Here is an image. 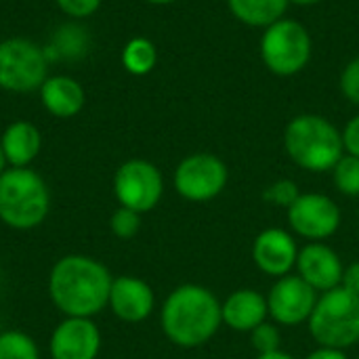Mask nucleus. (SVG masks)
Returning <instances> with one entry per match:
<instances>
[{
  "label": "nucleus",
  "instance_id": "5",
  "mask_svg": "<svg viewBox=\"0 0 359 359\" xmlns=\"http://www.w3.org/2000/svg\"><path fill=\"white\" fill-rule=\"evenodd\" d=\"M307 324L318 347H332L345 351L358 345L359 297L341 286L320 294Z\"/></svg>",
  "mask_w": 359,
  "mask_h": 359
},
{
  "label": "nucleus",
  "instance_id": "12",
  "mask_svg": "<svg viewBox=\"0 0 359 359\" xmlns=\"http://www.w3.org/2000/svg\"><path fill=\"white\" fill-rule=\"evenodd\" d=\"M50 359H97L101 351V332L93 318L61 320L48 343Z\"/></svg>",
  "mask_w": 359,
  "mask_h": 359
},
{
  "label": "nucleus",
  "instance_id": "1",
  "mask_svg": "<svg viewBox=\"0 0 359 359\" xmlns=\"http://www.w3.org/2000/svg\"><path fill=\"white\" fill-rule=\"evenodd\" d=\"M114 276L88 255H65L48 273V297L65 318H95L107 307Z\"/></svg>",
  "mask_w": 359,
  "mask_h": 359
},
{
  "label": "nucleus",
  "instance_id": "16",
  "mask_svg": "<svg viewBox=\"0 0 359 359\" xmlns=\"http://www.w3.org/2000/svg\"><path fill=\"white\" fill-rule=\"evenodd\" d=\"M221 318L223 326L233 332H252L259 324L267 322V297H263L255 288H240L233 290L221 303Z\"/></svg>",
  "mask_w": 359,
  "mask_h": 359
},
{
  "label": "nucleus",
  "instance_id": "35",
  "mask_svg": "<svg viewBox=\"0 0 359 359\" xmlns=\"http://www.w3.org/2000/svg\"><path fill=\"white\" fill-rule=\"evenodd\" d=\"M145 2H149V4H170L175 0H145Z\"/></svg>",
  "mask_w": 359,
  "mask_h": 359
},
{
  "label": "nucleus",
  "instance_id": "11",
  "mask_svg": "<svg viewBox=\"0 0 359 359\" xmlns=\"http://www.w3.org/2000/svg\"><path fill=\"white\" fill-rule=\"evenodd\" d=\"M318 303V292L297 273L278 278L267 294L269 318L278 326H301L309 322Z\"/></svg>",
  "mask_w": 359,
  "mask_h": 359
},
{
  "label": "nucleus",
  "instance_id": "13",
  "mask_svg": "<svg viewBox=\"0 0 359 359\" xmlns=\"http://www.w3.org/2000/svg\"><path fill=\"white\" fill-rule=\"evenodd\" d=\"M299 246L290 231L280 227H269L261 231L252 242V263L259 271L269 278H284L290 276L297 267Z\"/></svg>",
  "mask_w": 359,
  "mask_h": 359
},
{
  "label": "nucleus",
  "instance_id": "18",
  "mask_svg": "<svg viewBox=\"0 0 359 359\" xmlns=\"http://www.w3.org/2000/svg\"><path fill=\"white\" fill-rule=\"evenodd\" d=\"M0 145L8 166L27 168L42 149V135L32 122L17 120L4 128L0 137Z\"/></svg>",
  "mask_w": 359,
  "mask_h": 359
},
{
  "label": "nucleus",
  "instance_id": "14",
  "mask_svg": "<svg viewBox=\"0 0 359 359\" xmlns=\"http://www.w3.org/2000/svg\"><path fill=\"white\" fill-rule=\"evenodd\" d=\"M297 276H301L316 292H328L341 286L343 261L334 248L324 242H309L299 250Z\"/></svg>",
  "mask_w": 359,
  "mask_h": 359
},
{
  "label": "nucleus",
  "instance_id": "10",
  "mask_svg": "<svg viewBox=\"0 0 359 359\" xmlns=\"http://www.w3.org/2000/svg\"><path fill=\"white\" fill-rule=\"evenodd\" d=\"M292 233L307 242H324L332 238L341 227V208L326 194H301L297 202L286 210Z\"/></svg>",
  "mask_w": 359,
  "mask_h": 359
},
{
  "label": "nucleus",
  "instance_id": "9",
  "mask_svg": "<svg viewBox=\"0 0 359 359\" xmlns=\"http://www.w3.org/2000/svg\"><path fill=\"white\" fill-rule=\"evenodd\" d=\"M164 194V179L160 168L143 158L126 160L114 175V196L120 206L139 215L154 210Z\"/></svg>",
  "mask_w": 359,
  "mask_h": 359
},
{
  "label": "nucleus",
  "instance_id": "25",
  "mask_svg": "<svg viewBox=\"0 0 359 359\" xmlns=\"http://www.w3.org/2000/svg\"><path fill=\"white\" fill-rule=\"evenodd\" d=\"M250 334V345L257 351V355H265V353H273L280 351V343H282V334L280 328L276 326V322H263L259 324Z\"/></svg>",
  "mask_w": 359,
  "mask_h": 359
},
{
  "label": "nucleus",
  "instance_id": "20",
  "mask_svg": "<svg viewBox=\"0 0 359 359\" xmlns=\"http://www.w3.org/2000/svg\"><path fill=\"white\" fill-rule=\"evenodd\" d=\"M90 48V38L82 25L76 23H65L57 27L53 42L46 50L48 61L50 59H80L88 53Z\"/></svg>",
  "mask_w": 359,
  "mask_h": 359
},
{
  "label": "nucleus",
  "instance_id": "7",
  "mask_svg": "<svg viewBox=\"0 0 359 359\" xmlns=\"http://www.w3.org/2000/svg\"><path fill=\"white\" fill-rule=\"evenodd\" d=\"M48 78V57L42 46L25 38L0 42V88L8 93L40 90Z\"/></svg>",
  "mask_w": 359,
  "mask_h": 359
},
{
  "label": "nucleus",
  "instance_id": "4",
  "mask_svg": "<svg viewBox=\"0 0 359 359\" xmlns=\"http://www.w3.org/2000/svg\"><path fill=\"white\" fill-rule=\"evenodd\" d=\"M50 210V191L44 179L27 168H6L0 175V221L17 231L44 223Z\"/></svg>",
  "mask_w": 359,
  "mask_h": 359
},
{
  "label": "nucleus",
  "instance_id": "3",
  "mask_svg": "<svg viewBox=\"0 0 359 359\" xmlns=\"http://www.w3.org/2000/svg\"><path fill=\"white\" fill-rule=\"evenodd\" d=\"M284 149L303 170L326 172L345 156L343 133L320 114H301L286 124Z\"/></svg>",
  "mask_w": 359,
  "mask_h": 359
},
{
  "label": "nucleus",
  "instance_id": "27",
  "mask_svg": "<svg viewBox=\"0 0 359 359\" xmlns=\"http://www.w3.org/2000/svg\"><path fill=\"white\" fill-rule=\"evenodd\" d=\"M341 93L353 105H359V57L351 59L341 72Z\"/></svg>",
  "mask_w": 359,
  "mask_h": 359
},
{
  "label": "nucleus",
  "instance_id": "21",
  "mask_svg": "<svg viewBox=\"0 0 359 359\" xmlns=\"http://www.w3.org/2000/svg\"><path fill=\"white\" fill-rule=\"evenodd\" d=\"M158 63V48L147 38H133L122 50V65L133 76L149 74Z\"/></svg>",
  "mask_w": 359,
  "mask_h": 359
},
{
  "label": "nucleus",
  "instance_id": "29",
  "mask_svg": "<svg viewBox=\"0 0 359 359\" xmlns=\"http://www.w3.org/2000/svg\"><path fill=\"white\" fill-rule=\"evenodd\" d=\"M343 145L349 156L359 158V116L351 118L343 128Z\"/></svg>",
  "mask_w": 359,
  "mask_h": 359
},
{
  "label": "nucleus",
  "instance_id": "30",
  "mask_svg": "<svg viewBox=\"0 0 359 359\" xmlns=\"http://www.w3.org/2000/svg\"><path fill=\"white\" fill-rule=\"evenodd\" d=\"M341 288H345V290H349V292H353V294L359 297V261L345 267L343 280H341Z\"/></svg>",
  "mask_w": 359,
  "mask_h": 359
},
{
  "label": "nucleus",
  "instance_id": "22",
  "mask_svg": "<svg viewBox=\"0 0 359 359\" xmlns=\"http://www.w3.org/2000/svg\"><path fill=\"white\" fill-rule=\"evenodd\" d=\"M0 359H40V349L29 334L4 330L0 334Z\"/></svg>",
  "mask_w": 359,
  "mask_h": 359
},
{
  "label": "nucleus",
  "instance_id": "15",
  "mask_svg": "<svg viewBox=\"0 0 359 359\" xmlns=\"http://www.w3.org/2000/svg\"><path fill=\"white\" fill-rule=\"evenodd\" d=\"M107 307L118 320L126 324H139L154 313L156 294L145 280L135 276H118L111 282Z\"/></svg>",
  "mask_w": 359,
  "mask_h": 359
},
{
  "label": "nucleus",
  "instance_id": "24",
  "mask_svg": "<svg viewBox=\"0 0 359 359\" xmlns=\"http://www.w3.org/2000/svg\"><path fill=\"white\" fill-rule=\"evenodd\" d=\"M299 196H301L299 185L292 179H278L271 185H267L265 191H263V200L267 204L280 206V208H286V210L297 202Z\"/></svg>",
  "mask_w": 359,
  "mask_h": 359
},
{
  "label": "nucleus",
  "instance_id": "19",
  "mask_svg": "<svg viewBox=\"0 0 359 359\" xmlns=\"http://www.w3.org/2000/svg\"><path fill=\"white\" fill-rule=\"evenodd\" d=\"M288 0H227L229 13L248 27H269L284 19Z\"/></svg>",
  "mask_w": 359,
  "mask_h": 359
},
{
  "label": "nucleus",
  "instance_id": "8",
  "mask_svg": "<svg viewBox=\"0 0 359 359\" xmlns=\"http://www.w3.org/2000/svg\"><path fill=\"white\" fill-rule=\"evenodd\" d=\"M229 181L227 164L215 154H191L183 158L172 175L175 191L187 202H210L219 198Z\"/></svg>",
  "mask_w": 359,
  "mask_h": 359
},
{
  "label": "nucleus",
  "instance_id": "2",
  "mask_svg": "<svg viewBox=\"0 0 359 359\" xmlns=\"http://www.w3.org/2000/svg\"><path fill=\"white\" fill-rule=\"evenodd\" d=\"M160 326L172 345L181 349H198L223 326L221 301L206 286H177L162 303Z\"/></svg>",
  "mask_w": 359,
  "mask_h": 359
},
{
  "label": "nucleus",
  "instance_id": "34",
  "mask_svg": "<svg viewBox=\"0 0 359 359\" xmlns=\"http://www.w3.org/2000/svg\"><path fill=\"white\" fill-rule=\"evenodd\" d=\"M6 166L8 164H6V158H4V151H2V145H0V175L6 170Z\"/></svg>",
  "mask_w": 359,
  "mask_h": 359
},
{
  "label": "nucleus",
  "instance_id": "26",
  "mask_svg": "<svg viewBox=\"0 0 359 359\" xmlns=\"http://www.w3.org/2000/svg\"><path fill=\"white\" fill-rule=\"evenodd\" d=\"M109 229L116 238L120 240H130L139 233L141 229V215L130 210V208H116L114 215L109 217Z\"/></svg>",
  "mask_w": 359,
  "mask_h": 359
},
{
  "label": "nucleus",
  "instance_id": "23",
  "mask_svg": "<svg viewBox=\"0 0 359 359\" xmlns=\"http://www.w3.org/2000/svg\"><path fill=\"white\" fill-rule=\"evenodd\" d=\"M332 181L339 194L359 198V158L345 154L332 168Z\"/></svg>",
  "mask_w": 359,
  "mask_h": 359
},
{
  "label": "nucleus",
  "instance_id": "31",
  "mask_svg": "<svg viewBox=\"0 0 359 359\" xmlns=\"http://www.w3.org/2000/svg\"><path fill=\"white\" fill-rule=\"evenodd\" d=\"M305 359H349L343 349H332V347H318L311 351Z\"/></svg>",
  "mask_w": 359,
  "mask_h": 359
},
{
  "label": "nucleus",
  "instance_id": "33",
  "mask_svg": "<svg viewBox=\"0 0 359 359\" xmlns=\"http://www.w3.org/2000/svg\"><path fill=\"white\" fill-rule=\"evenodd\" d=\"M288 2L297 6H313V4H320L322 0H288Z\"/></svg>",
  "mask_w": 359,
  "mask_h": 359
},
{
  "label": "nucleus",
  "instance_id": "6",
  "mask_svg": "<svg viewBox=\"0 0 359 359\" xmlns=\"http://www.w3.org/2000/svg\"><path fill=\"white\" fill-rule=\"evenodd\" d=\"M261 59L276 76H297L303 72L313 53L311 34L294 19H280L265 27L261 38Z\"/></svg>",
  "mask_w": 359,
  "mask_h": 359
},
{
  "label": "nucleus",
  "instance_id": "28",
  "mask_svg": "<svg viewBox=\"0 0 359 359\" xmlns=\"http://www.w3.org/2000/svg\"><path fill=\"white\" fill-rule=\"evenodd\" d=\"M57 6L74 17V19H84V17H90L97 13V8L101 6V0H55Z\"/></svg>",
  "mask_w": 359,
  "mask_h": 359
},
{
  "label": "nucleus",
  "instance_id": "17",
  "mask_svg": "<svg viewBox=\"0 0 359 359\" xmlns=\"http://www.w3.org/2000/svg\"><path fill=\"white\" fill-rule=\"evenodd\" d=\"M40 101L55 118H74L82 111L86 93L82 84L69 76H50L40 86Z\"/></svg>",
  "mask_w": 359,
  "mask_h": 359
},
{
  "label": "nucleus",
  "instance_id": "32",
  "mask_svg": "<svg viewBox=\"0 0 359 359\" xmlns=\"http://www.w3.org/2000/svg\"><path fill=\"white\" fill-rule=\"evenodd\" d=\"M257 359H297L292 358L290 353H286V351H273V353H265V355H257Z\"/></svg>",
  "mask_w": 359,
  "mask_h": 359
}]
</instances>
